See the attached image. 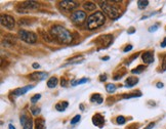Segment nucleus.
<instances>
[{"label":"nucleus","mask_w":166,"mask_h":129,"mask_svg":"<svg viewBox=\"0 0 166 129\" xmlns=\"http://www.w3.org/2000/svg\"><path fill=\"white\" fill-rule=\"evenodd\" d=\"M50 34L57 42L62 43V44H71L73 41L72 33L62 26H53L50 29Z\"/></svg>","instance_id":"obj_1"},{"label":"nucleus","mask_w":166,"mask_h":129,"mask_svg":"<svg viewBox=\"0 0 166 129\" xmlns=\"http://www.w3.org/2000/svg\"><path fill=\"white\" fill-rule=\"evenodd\" d=\"M106 22V17L103 11H95L88 17L86 20V27L88 30H95L101 27Z\"/></svg>","instance_id":"obj_2"},{"label":"nucleus","mask_w":166,"mask_h":129,"mask_svg":"<svg viewBox=\"0 0 166 129\" xmlns=\"http://www.w3.org/2000/svg\"><path fill=\"white\" fill-rule=\"evenodd\" d=\"M100 6L101 8V11L104 13V14H107L110 19L117 20L121 16V13H120V10H119V8L113 3H110L109 1L100 2Z\"/></svg>","instance_id":"obj_3"},{"label":"nucleus","mask_w":166,"mask_h":129,"mask_svg":"<svg viewBox=\"0 0 166 129\" xmlns=\"http://www.w3.org/2000/svg\"><path fill=\"white\" fill-rule=\"evenodd\" d=\"M39 8V3L36 1H24L21 2L17 6V13H29L32 10H36Z\"/></svg>","instance_id":"obj_4"},{"label":"nucleus","mask_w":166,"mask_h":129,"mask_svg":"<svg viewBox=\"0 0 166 129\" xmlns=\"http://www.w3.org/2000/svg\"><path fill=\"white\" fill-rule=\"evenodd\" d=\"M20 39H22L23 41L27 43H30V44H33L37 41V35L33 33V32H30V31H26V30H20L19 33Z\"/></svg>","instance_id":"obj_5"},{"label":"nucleus","mask_w":166,"mask_h":129,"mask_svg":"<svg viewBox=\"0 0 166 129\" xmlns=\"http://www.w3.org/2000/svg\"><path fill=\"white\" fill-rule=\"evenodd\" d=\"M78 6H79V3L76 1H72V0H63V1H60L59 3V7L66 13H70Z\"/></svg>","instance_id":"obj_6"},{"label":"nucleus","mask_w":166,"mask_h":129,"mask_svg":"<svg viewBox=\"0 0 166 129\" xmlns=\"http://www.w3.org/2000/svg\"><path fill=\"white\" fill-rule=\"evenodd\" d=\"M85 19H86V13L82 10L74 11V13L71 14L72 22L74 23V24H76V25L82 24L84 20H85Z\"/></svg>","instance_id":"obj_7"},{"label":"nucleus","mask_w":166,"mask_h":129,"mask_svg":"<svg viewBox=\"0 0 166 129\" xmlns=\"http://www.w3.org/2000/svg\"><path fill=\"white\" fill-rule=\"evenodd\" d=\"M0 22H1L2 27H5V28L9 29V30L13 29L14 24H16V22H14L13 17H11V16H8V14H2Z\"/></svg>","instance_id":"obj_8"},{"label":"nucleus","mask_w":166,"mask_h":129,"mask_svg":"<svg viewBox=\"0 0 166 129\" xmlns=\"http://www.w3.org/2000/svg\"><path fill=\"white\" fill-rule=\"evenodd\" d=\"M48 76V74L46 72H34L30 74L29 78L31 80H35V81H41V80H44L46 79V77Z\"/></svg>","instance_id":"obj_9"},{"label":"nucleus","mask_w":166,"mask_h":129,"mask_svg":"<svg viewBox=\"0 0 166 129\" xmlns=\"http://www.w3.org/2000/svg\"><path fill=\"white\" fill-rule=\"evenodd\" d=\"M92 123H94V125L101 128L105 125V118L101 114H95V115H94V117H92Z\"/></svg>","instance_id":"obj_10"},{"label":"nucleus","mask_w":166,"mask_h":129,"mask_svg":"<svg viewBox=\"0 0 166 129\" xmlns=\"http://www.w3.org/2000/svg\"><path fill=\"white\" fill-rule=\"evenodd\" d=\"M142 61H144L145 64H152L154 61V52L153 51H146L142 53Z\"/></svg>","instance_id":"obj_11"},{"label":"nucleus","mask_w":166,"mask_h":129,"mask_svg":"<svg viewBox=\"0 0 166 129\" xmlns=\"http://www.w3.org/2000/svg\"><path fill=\"white\" fill-rule=\"evenodd\" d=\"M33 87H34L33 85H28V86H26V87H22V88H17V89L13 90V94L16 95V96L23 95V94H25V93H27L29 90L32 89Z\"/></svg>","instance_id":"obj_12"},{"label":"nucleus","mask_w":166,"mask_h":129,"mask_svg":"<svg viewBox=\"0 0 166 129\" xmlns=\"http://www.w3.org/2000/svg\"><path fill=\"white\" fill-rule=\"evenodd\" d=\"M138 83V78L130 76V77H128L126 79V81H125V87H127V88H131V87H133Z\"/></svg>","instance_id":"obj_13"},{"label":"nucleus","mask_w":166,"mask_h":129,"mask_svg":"<svg viewBox=\"0 0 166 129\" xmlns=\"http://www.w3.org/2000/svg\"><path fill=\"white\" fill-rule=\"evenodd\" d=\"M68 105H69L68 101H61L59 104L55 105V110H57L59 112H64L68 108Z\"/></svg>","instance_id":"obj_14"},{"label":"nucleus","mask_w":166,"mask_h":129,"mask_svg":"<svg viewBox=\"0 0 166 129\" xmlns=\"http://www.w3.org/2000/svg\"><path fill=\"white\" fill-rule=\"evenodd\" d=\"M90 101L97 102V104H101L103 102V96L98 94V93H94V94L90 96Z\"/></svg>","instance_id":"obj_15"},{"label":"nucleus","mask_w":166,"mask_h":129,"mask_svg":"<svg viewBox=\"0 0 166 129\" xmlns=\"http://www.w3.org/2000/svg\"><path fill=\"white\" fill-rule=\"evenodd\" d=\"M83 7H84V9L87 10V11H94L95 8H97V5H95L94 2H85V3L83 4Z\"/></svg>","instance_id":"obj_16"},{"label":"nucleus","mask_w":166,"mask_h":129,"mask_svg":"<svg viewBox=\"0 0 166 129\" xmlns=\"http://www.w3.org/2000/svg\"><path fill=\"white\" fill-rule=\"evenodd\" d=\"M35 125H36V129H45L46 128L44 119L38 118L36 121H35Z\"/></svg>","instance_id":"obj_17"},{"label":"nucleus","mask_w":166,"mask_h":129,"mask_svg":"<svg viewBox=\"0 0 166 129\" xmlns=\"http://www.w3.org/2000/svg\"><path fill=\"white\" fill-rule=\"evenodd\" d=\"M57 85V77H51L47 81V87L48 88H54Z\"/></svg>","instance_id":"obj_18"},{"label":"nucleus","mask_w":166,"mask_h":129,"mask_svg":"<svg viewBox=\"0 0 166 129\" xmlns=\"http://www.w3.org/2000/svg\"><path fill=\"white\" fill-rule=\"evenodd\" d=\"M136 3H138V6L139 9H144V8H146L149 5V1H147V0H138Z\"/></svg>","instance_id":"obj_19"},{"label":"nucleus","mask_w":166,"mask_h":129,"mask_svg":"<svg viewBox=\"0 0 166 129\" xmlns=\"http://www.w3.org/2000/svg\"><path fill=\"white\" fill-rule=\"evenodd\" d=\"M146 69V67L144 64H139L138 67H136L135 69L131 70V73L132 74H141L142 72H144V70Z\"/></svg>","instance_id":"obj_20"},{"label":"nucleus","mask_w":166,"mask_h":129,"mask_svg":"<svg viewBox=\"0 0 166 129\" xmlns=\"http://www.w3.org/2000/svg\"><path fill=\"white\" fill-rule=\"evenodd\" d=\"M88 81L87 78H83V79H80V80H73L71 82V85L72 86H77V85H80V84H83V83H86Z\"/></svg>","instance_id":"obj_21"},{"label":"nucleus","mask_w":166,"mask_h":129,"mask_svg":"<svg viewBox=\"0 0 166 129\" xmlns=\"http://www.w3.org/2000/svg\"><path fill=\"white\" fill-rule=\"evenodd\" d=\"M106 90L109 93H113V92H115V90H116V85L115 84H107L106 85Z\"/></svg>","instance_id":"obj_22"},{"label":"nucleus","mask_w":166,"mask_h":129,"mask_svg":"<svg viewBox=\"0 0 166 129\" xmlns=\"http://www.w3.org/2000/svg\"><path fill=\"white\" fill-rule=\"evenodd\" d=\"M138 96H142L141 91L133 92V94H124L122 98H138Z\"/></svg>","instance_id":"obj_23"},{"label":"nucleus","mask_w":166,"mask_h":129,"mask_svg":"<svg viewBox=\"0 0 166 129\" xmlns=\"http://www.w3.org/2000/svg\"><path fill=\"white\" fill-rule=\"evenodd\" d=\"M116 122H117V124L123 125L125 124V122H126V119H125L123 116H118L117 119H116Z\"/></svg>","instance_id":"obj_24"},{"label":"nucleus","mask_w":166,"mask_h":129,"mask_svg":"<svg viewBox=\"0 0 166 129\" xmlns=\"http://www.w3.org/2000/svg\"><path fill=\"white\" fill-rule=\"evenodd\" d=\"M28 120H29V118L25 115V114H23V115L21 116V123H22V126H23V127H24V126L26 125V123L28 122Z\"/></svg>","instance_id":"obj_25"},{"label":"nucleus","mask_w":166,"mask_h":129,"mask_svg":"<svg viewBox=\"0 0 166 129\" xmlns=\"http://www.w3.org/2000/svg\"><path fill=\"white\" fill-rule=\"evenodd\" d=\"M40 98H41V95H40V94H35V95H33V96L31 98L32 104H36V102L40 99Z\"/></svg>","instance_id":"obj_26"},{"label":"nucleus","mask_w":166,"mask_h":129,"mask_svg":"<svg viewBox=\"0 0 166 129\" xmlns=\"http://www.w3.org/2000/svg\"><path fill=\"white\" fill-rule=\"evenodd\" d=\"M80 119H81V116L80 115H76L73 118L72 120H71V124L72 125H74V124H76V123H78L80 121Z\"/></svg>","instance_id":"obj_27"},{"label":"nucleus","mask_w":166,"mask_h":129,"mask_svg":"<svg viewBox=\"0 0 166 129\" xmlns=\"http://www.w3.org/2000/svg\"><path fill=\"white\" fill-rule=\"evenodd\" d=\"M24 129H33V124H32V121L30 119H29L28 122L26 123V125L24 126Z\"/></svg>","instance_id":"obj_28"},{"label":"nucleus","mask_w":166,"mask_h":129,"mask_svg":"<svg viewBox=\"0 0 166 129\" xmlns=\"http://www.w3.org/2000/svg\"><path fill=\"white\" fill-rule=\"evenodd\" d=\"M31 112H32V114H33V115H38V114L40 113V109L39 108H32L31 109Z\"/></svg>","instance_id":"obj_29"},{"label":"nucleus","mask_w":166,"mask_h":129,"mask_svg":"<svg viewBox=\"0 0 166 129\" xmlns=\"http://www.w3.org/2000/svg\"><path fill=\"white\" fill-rule=\"evenodd\" d=\"M157 30H158V25H154V26H152V27H150L149 32H155Z\"/></svg>","instance_id":"obj_30"},{"label":"nucleus","mask_w":166,"mask_h":129,"mask_svg":"<svg viewBox=\"0 0 166 129\" xmlns=\"http://www.w3.org/2000/svg\"><path fill=\"white\" fill-rule=\"evenodd\" d=\"M132 49V45H127L126 47H125L123 49V52H128V51H130Z\"/></svg>","instance_id":"obj_31"},{"label":"nucleus","mask_w":166,"mask_h":129,"mask_svg":"<svg viewBox=\"0 0 166 129\" xmlns=\"http://www.w3.org/2000/svg\"><path fill=\"white\" fill-rule=\"evenodd\" d=\"M162 69H163V71H165V70H166V55L164 57V58H163V64H162Z\"/></svg>","instance_id":"obj_32"},{"label":"nucleus","mask_w":166,"mask_h":129,"mask_svg":"<svg viewBox=\"0 0 166 129\" xmlns=\"http://www.w3.org/2000/svg\"><path fill=\"white\" fill-rule=\"evenodd\" d=\"M61 84H62L63 87H66L67 84H68V82H67L66 79H62V81H61Z\"/></svg>","instance_id":"obj_33"},{"label":"nucleus","mask_w":166,"mask_h":129,"mask_svg":"<svg viewBox=\"0 0 166 129\" xmlns=\"http://www.w3.org/2000/svg\"><path fill=\"white\" fill-rule=\"evenodd\" d=\"M154 126H155V123H154V122H152V123H150V124L148 125L147 127H146L145 129H152V128L154 127Z\"/></svg>","instance_id":"obj_34"},{"label":"nucleus","mask_w":166,"mask_h":129,"mask_svg":"<svg viewBox=\"0 0 166 129\" xmlns=\"http://www.w3.org/2000/svg\"><path fill=\"white\" fill-rule=\"evenodd\" d=\"M100 80L103 82V81H106L107 80V75L105 74V75H101V78H100Z\"/></svg>","instance_id":"obj_35"},{"label":"nucleus","mask_w":166,"mask_h":129,"mask_svg":"<svg viewBox=\"0 0 166 129\" xmlns=\"http://www.w3.org/2000/svg\"><path fill=\"white\" fill-rule=\"evenodd\" d=\"M135 32V28H131L130 30L127 31V33H128V34H133Z\"/></svg>","instance_id":"obj_36"},{"label":"nucleus","mask_w":166,"mask_h":129,"mask_svg":"<svg viewBox=\"0 0 166 129\" xmlns=\"http://www.w3.org/2000/svg\"><path fill=\"white\" fill-rule=\"evenodd\" d=\"M161 47H166V38H164V40L161 42Z\"/></svg>","instance_id":"obj_37"},{"label":"nucleus","mask_w":166,"mask_h":129,"mask_svg":"<svg viewBox=\"0 0 166 129\" xmlns=\"http://www.w3.org/2000/svg\"><path fill=\"white\" fill-rule=\"evenodd\" d=\"M157 87H158V88H162L163 86H164V85H163V83L162 82H158V83H157V85H156Z\"/></svg>","instance_id":"obj_38"},{"label":"nucleus","mask_w":166,"mask_h":129,"mask_svg":"<svg viewBox=\"0 0 166 129\" xmlns=\"http://www.w3.org/2000/svg\"><path fill=\"white\" fill-rule=\"evenodd\" d=\"M33 68L34 69H39L40 68V64H37V63H35V64H33Z\"/></svg>","instance_id":"obj_39"},{"label":"nucleus","mask_w":166,"mask_h":129,"mask_svg":"<svg viewBox=\"0 0 166 129\" xmlns=\"http://www.w3.org/2000/svg\"><path fill=\"white\" fill-rule=\"evenodd\" d=\"M8 129H16V128H14V126L13 124H9L8 125Z\"/></svg>","instance_id":"obj_40"},{"label":"nucleus","mask_w":166,"mask_h":129,"mask_svg":"<svg viewBox=\"0 0 166 129\" xmlns=\"http://www.w3.org/2000/svg\"><path fill=\"white\" fill-rule=\"evenodd\" d=\"M109 57H103V61H108V60H109Z\"/></svg>","instance_id":"obj_41"}]
</instances>
